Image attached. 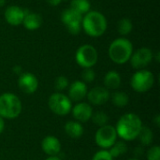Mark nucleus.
Returning <instances> with one entry per match:
<instances>
[{
    "label": "nucleus",
    "mask_w": 160,
    "mask_h": 160,
    "mask_svg": "<svg viewBox=\"0 0 160 160\" xmlns=\"http://www.w3.org/2000/svg\"><path fill=\"white\" fill-rule=\"evenodd\" d=\"M142 127V122L139 115L133 112H128L120 117L115 129L117 136L123 141L131 142L137 139Z\"/></svg>",
    "instance_id": "obj_1"
},
{
    "label": "nucleus",
    "mask_w": 160,
    "mask_h": 160,
    "mask_svg": "<svg viewBox=\"0 0 160 160\" xmlns=\"http://www.w3.org/2000/svg\"><path fill=\"white\" fill-rule=\"evenodd\" d=\"M107 26L108 23L106 17L99 11H88L82 16V27L84 32L92 38L102 36L106 32Z\"/></svg>",
    "instance_id": "obj_2"
},
{
    "label": "nucleus",
    "mask_w": 160,
    "mask_h": 160,
    "mask_svg": "<svg viewBox=\"0 0 160 160\" xmlns=\"http://www.w3.org/2000/svg\"><path fill=\"white\" fill-rule=\"evenodd\" d=\"M108 52L112 62L118 65H123L129 61L133 52V46L131 41L128 38H119L111 43Z\"/></svg>",
    "instance_id": "obj_3"
},
{
    "label": "nucleus",
    "mask_w": 160,
    "mask_h": 160,
    "mask_svg": "<svg viewBox=\"0 0 160 160\" xmlns=\"http://www.w3.org/2000/svg\"><path fill=\"white\" fill-rule=\"evenodd\" d=\"M22 112V102L12 93L0 95V117L3 119H15Z\"/></svg>",
    "instance_id": "obj_4"
},
{
    "label": "nucleus",
    "mask_w": 160,
    "mask_h": 160,
    "mask_svg": "<svg viewBox=\"0 0 160 160\" xmlns=\"http://www.w3.org/2000/svg\"><path fill=\"white\" fill-rule=\"evenodd\" d=\"M155 84L154 74L147 69L137 70L131 77L130 85L137 93H146Z\"/></svg>",
    "instance_id": "obj_5"
},
{
    "label": "nucleus",
    "mask_w": 160,
    "mask_h": 160,
    "mask_svg": "<svg viewBox=\"0 0 160 160\" xmlns=\"http://www.w3.org/2000/svg\"><path fill=\"white\" fill-rule=\"evenodd\" d=\"M48 106L50 110L59 116L68 115L72 110V101L69 98L60 92L51 95L48 100Z\"/></svg>",
    "instance_id": "obj_6"
},
{
    "label": "nucleus",
    "mask_w": 160,
    "mask_h": 160,
    "mask_svg": "<svg viewBox=\"0 0 160 160\" xmlns=\"http://www.w3.org/2000/svg\"><path fill=\"white\" fill-rule=\"evenodd\" d=\"M98 54L96 48L90 44L82 45L75 53V60L82 68L94 67L98 62Z\"/></svg>",
    "instance_id": "obj_7"
},
{
    "label": "nucleus",
    "mask_w": 160,
    "mask_h": 160,
    "mask_svg": "<svg viewBox=\"0 0 160 160\" xmlns=\"http://www.w3.org/2000/svg\"><path fill=\"white\" fill-rule=\"evenodd\" d=\"M117 137L118 136L115 128L111 125H106L100 127L97 130L95 135V142L98 147L104 150H108L115 143Z\"/></svg>",
    "instance_id": "obj_8"
},
{
    "label": "nucleus",
    "mask_w": 160,
    "mask_h": 160,
    "mask_svg": "<svg viewBox=\"0 0 160 160\" xmlns=\"http://www.w3.org/2000/svg\"><path fill=\"white\" fill-rule=\"evenodd\" d=\"M61 21L65 24L68 31L72 35H77L82 29V15L77 13L71 8L65 9L61 14Z\"/></svg>",
    "instance_id": "obj_9"
},
{
    "label": "nucleus",
    "mask_w": 160,
    "mask_h": 160,
    "mask_svg": "<svg viewBox=\"0 0 160 160\" xmlns=\"http://www.w3.org/2000/svg\"><path fill=\"white\" fill-rule=\"evenodd\" d=\"M154 54L153 52L146 47L140 48L135 52H132V55L130 57V64L133 68L140 70L144 69L153 60Z\"/></svg>",
    "instance_id": "obj_10"
},
{
    "label": "nucleus",
    "mask_w": 160,
    "mask_h": 160,
    "mask_svg": "<svg viewBox=\"0 0 160 160\" xmlns=\"http://www.w3.org/2000/svg\"><path fill=\"white\" fill-rule=\"evenodd\" d=\"M18 86L22 92L26 95L34 94L38 87V78L30 72L22 73L18 78Z\"/></svg>",
    "instance_id": "obj_11"
},
{
    "label": "nucleus",
    "mask_w": 160,
    "mask_h": 160,
    "mask_svg": "<svg viewBox=\"0 0 160 160\" xmlns=\"http://www.w3.org/2000/svg\"><path fill=\"white\" fill-rule=\"evenodd\" d=\"M86 98L90 104L99 106L105 104L106 102H108V100H110L111 93L106 87L96 86L87 92Z\"/></svg>",
    "instance_id": "obj_12"
},
{
    "label": "nucleus",
    "mask_w": 160,
    "mask_h": 160,
    "mask_svg": "<svg viewBox=\"0 0 160 160\" xmlns=\"http://www.w3.org/2000/svg\"><path fill=\"white\" fill-rule=\"evenodd\" d=\"M72 115L77 122L85 123L89 121L93 115V108L89 103L86 102H78L71 110Z\"/></svg>",
    "instance_id": "obj_13"
},
{
    "label": "nucleus",
    "mask_w": 160,
    "mask_h": 160,
    "mask_svg": "<svg viewBox=\"0 0 160 160\" xmlns=\"http://www.w3.org/2000/svg\"><path fill=\"white\" fill-rule=\"evenodd\" d=\"M87 92L88 89L86 83H84L82 81H75L68 87V97L71 101L81 102L86 98Z\"/></svg>",
    "instance_id": "obj_14"
},
{
    "label": "nucleus",
    "mask_w": 160,
    "mask_h": 160,
    "mask_svg": "<svg viewBox=\"0 0 160 160\" xmlns=\"http://www.w3.org/2000/svg\"><path fill=\"white\" fill-rule=\"evenodd\" d=\"M24 9L18 6H9L5 10V19L10 25H20L22 23L24 18Z\"/></svg>",
    "instance_id": "obj_15"
},
{
    "label": "nucleus",
    "mask_w": 160,
    "mask_h": 160,
    "mask_svg": "<svg viewBox=\"0 0 160 160\" xmlns=\"http://www.w3.org/2000/svg\"><path fill=\"white\" fill-rule=\"evenodd\" d=\"M41 148L43 152L49 157L58 156L61 152V142L60 141L52 135L46 136L41 142Z\"/></svg>",
    "instance_id": "obj_16"
},
{
    "label": "nucleus",
    "mask_w": 160,
    "mask_h": 160,
    "mask_svg": "<svg viewBox=\"0 0 160 160\" xmlns=\"http://www.w3.org/2000/svg\"><path fill=\"white\" fill-rule=\"evenodd\" d=\"M24 18L22 21V24L23 26L29 30V31H34L38 29L41 24H42V18L38 13L36 12H31L28 10L24 9Z\"/></svg>",
    "instance_id": "obj_17"
},
{
    "label": "nucleus",
    "mask_w": 160,
    "mask_h": 160,
    "mask_svg": "<svg viewBox=\"0 0 160 160\" xmlns=\"http://www.w3.org/2000/svg\"><path fill=\"white\" fill-rule=\"evenodd\" d=\"M66 134L71 139H80L83 135V127L80 122L68 121L66 123L65 127Z\"/></svg>",
    "instance_id": "obj_18"
},
{
    "label": "nucleus",
    "mask_w": 160,
    "mask_h": 160,
    "mask_svg": "<svg viewBox=\"0 0 160 160\" xmlns=\"http://www.w3.org/2000/svg\"><path fill=\"white\" fill-rule=\"evenodd\" d=\"M121 76L120 74L115 70H110L106 73L104 77V85L105 87L109 89H118L121 85Z\"/></svg>",
    "instance_id": "obj_19"
},
{
    "label": "nucleus",
    "mask_w": 160,
    "mask_h": 160,
    "mask_svg": "<svg viewBox=\"0 0 160 160\" xmlns=\"http://www.w3.org/2000/svg\"><path fill=\"white\" fill-rule=\"evenodd\" d=\"M111 100L112 103L118 108H123L125 106H127L129 102V97L126 92L123 91H117L114 92L112 96H111Z\"/></svg>",
    "instance_id": "obj_20"
},
{
    "label": "nucleus",
    "mask_w": 160,
    "mask_h": 160,
    "mask_svg": "<svg viewBox=\"0 0 160 160\" xmlns=\"http://www.w3.org/2000/svg\"><path fill=\"white\" fill-rule=\"evenodd\" d=\"M137 139H139L140 142L143 145V146H149L152 144L153 140H154V134L152 129L149 127H144L142 126L141 128V131L137 137Z\"/></svg>",
    "instance_id": "obj_21"
},
{
    "label": "nucleus",
    "mask_w": 160,
    "mask_h": 160,
    "mask_svg": "<svg viewBox=\"0 0 160 160\" xmlns=\"http://www.w3.org/2000/svg\"><path fill=\"white\" fill-rule=\"evenodd\" d=\"M90 7L91 4L89 0H71L69 8L81 15H83L90 11Z\"/></svg>",
    "instance_id": "obj_22"
},
{
    "label": "nucleus",
    "mask_w": 160,
    "mask_h": 160,
    "mask_svg": "<svg viewBox=\"0 0 160 160\" xmlns=\"http://www.w3.org/2000/svg\"><path fill=\"white\" fill-rule=\"evenodd\" d=\"M109 149L110 150H108V151L111 154V156L112 157V158H118L122 155H125L128 152V146L125 142H117L116 141L115 143Z\"/></svg>",
    "instance_id": "obj_23"
},
{
    "label": "nucleus",
    "mask_w": 160,
    "mask_h": 160,
    "mask_svg": "<svg viewBox=\"0 0 160 160\" xmlns=\"http://www.w3.org/2000/svg\"><path fill=\"white\" fill-rule=\"evenodd\" d=\"M118 32L121 36H127L131 33L133 29V24L130 19L128 18H123L118 22L117 24Z\"/></svg>",
    "instance_id": "obj_24"
},
{
    "label": "nucleus",
    "mask_w": 160,
    "mask_h": 160,
    "mask_svg": "<svg viewBox=\"0 0 160 160\" xmlns=\"http://www.w3.org/2000/svg\"><path fill=\"white\" fill-rule=\"evenodd\" d=\"M91 119H92L93 123L99 128L108 125V122H109V116L104 112H97L93 113Z\"/></svg>",
    "instance_id": "obj_25"
},
{
    "label": "nucleus",
    "mask_w": 160,
    "mask_h": 160,
    "mask_svg": "<svg viewBox=\"0 0 160 160\" xmlns=\"http://www.w3.org/2000/svg\"><path fill=\"white\" fill-rule=\"evenodd\" d=\"M69 86V82L65 76H58L54 81V89L58 92H62Z\"/></svg>",
    "instance_id": "obj_26"
},
{
    "label": "nucleus",
    "mask_w": 160,
    "mask_h": 160,
    "mask_svg": "<svg viewBox=\"0 0 160 160\" xmlns=\"http://www.w3.org/2000/svg\"><path fill=\"white\" fill-rule=\"evenodd\" d=\"M82 82L84 83L86 82H92L95 81L96 79V73L95 71L92 69V68H83L82 72Z\"/></svg>",
    "instance_id": "obj_27"
},
{
    "label": "nucleus",
    "mask_w": 160,
    "mask_h": 160,
    "mask_svg": "<svg viewBox=\"0 0 160 160\" xmlns=\"http://www.w3.org/2000/svg\"><path fill=\"white\" fill-rule=\"evenodd\" d=\"M147 160H160V147L158 145L152 146L146 154Z\"/></svg>",
    "instance_id": "obj_28"
},
{
    "label": "nucleus",
    "mask_w": 160,
    "mask_h": 160,
    "mask_svg": "<svg viewBox=\"0 0 160 160\" xmlns=\"http://www.w3.org/2000/svg\"><path fill=\"white\" fill-rule=\"evenodd\" d=\"M92 160H113L112 157L111 156V154L109 153L108 150H99L98 151L94 156Z\"/></svg>",
    "instance_id": "obj_29"
},
{
    "label": "nucleus",
    "mask_w": 160,
    "mask_h": 160,
    "mask_svg": "<svg viewBox=\"0 0 160 160\" xmlns=\"http://www.w3.org/2000/svg\"><path fill=\"white\" fill-rule=\"evenodd\" d=\"M22 67L21 66H14L13 67V72L15 73V74H17V75H21L22 74Z\"/></svg>",
    "instance_id": "obj_30"
},
{
    "label": "nucleus",
    "mask_w": 160,
    "mask_h": 160,
    "mask_svg": "<svg viewBox=\"0 0 160 160\" xmlns=\"http://www.w3.org/2000/svg\"><path fill=\"white\" fill-rule=\"evenodd\" d=\"M51 6H52V7H55V6H58L63 0H46Z\"/></svg>",
    "instance_id": "obj_31"
},
{
    "label": "nucleus",
    "mask_w": 160,
    "mask_h": 160,
    "mask_svg": "<svg viewBox=\"0 0 160 160\" xmlns=\"http://www.w3.org/2000/svg\"><path fill=\"white\" fill-rule=\"evenodd\" d=\"M4 128H5V121L2 117H0V134H2Z\"/></svg>",
    "instance_id": "obj_32"
},
{
    "label": "nucleus",
    "mask_w": 160,
    "mask_h": 160,
    "mask_svg": "<svg viewBox=\"0 0 160 160\" xmlns=\"http://www.w3.org/2000/svg\"><path fill=\"white\" fill-rule=\"evenodd\" d=\"M154 121H155V123H156L157 127H158V128H159L160 127V116L158 115V114L156 116V118L154 119Z\"/></svg>",
    "instance_id": "obj_33"
},
{
    "label": "nucleus",
    "mask_w": 160,
    "mask_h": 160,
    "mask_svg": "<svg viewBox=\"0 0 160 160\" xmlns=\"http://www.w3.org/2000/svg\"><path fill=\"white\" fill-rule=\"evenodd\" d=\"M44 160H61V158L58 156H54V157H48L46 159Z\"/></svg>",
    "instance_id": "obj_34"
},
{
    "label": "nucleus",
    "mask_w": 160,
    "mask_h": 160,
    "mask_svg": "<svg viewBox=\"0 0 160 160\" xmlns=\"http://www.w3.org/2000/svg\"><path fill=\"white\" fill-rule=\"evenodd\" d=\"M6 4V0H0V8H2Z\"/></svg>",
    "instance_id": "obj_35"
},
{
    "label": "nucleus",
    "mask_w": 160,
    "mask_h": 160,
    "mask_svg": "<svg viewBox=\"0 0 160 160\" xmlns=\"http://www.w3.org/2000/svg\"><path fill=\"white\" fill-rule=\"evenodd\" d=\"M128 160H140L139 158H128Z\"/></svg>",
    "instance_id": "obj_36"
}]
</instances>
